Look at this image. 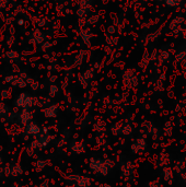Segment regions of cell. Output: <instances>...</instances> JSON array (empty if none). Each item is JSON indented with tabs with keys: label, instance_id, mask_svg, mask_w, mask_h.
Listing matches in <instances>:
<instances>
[{
	"label": "cell",
	"instance_id": "cell-1",
	"mask_svg": "<svg viewBox=\"0 0 186 187\" xmlns=\"http://www.w3.org/2000/svg\"><path fill=\"white\" fill-rule=\"evenodd\" d=\"M70 179L76 181L78 186L80 187H90V179H87V177L79 176V175H72V176H70Z\"/></svg>",
	"mask_w": 186,
	"mask_h": 187
},
{
	"label": "cell",
	"instance_id": "cell-2",
	"mask_svg": "<svg viewBox=\"0 0 186 187\" xmlns=\"http://www.w3.org/2000/svg\"><path fill=\"white\" fill-rule=\"evenodd\" d=\"M102 166H103V162H102L101 160L92 159L91 162H90V168H91V170H93L94 172H99L100 173Z\"/></svg>",
	"mask_w": 186,
	"mask_h": 187
},
{
	"label": "cell",
	"instance_id": "cell-3",
	"mask_svg": "<svg viewBox=\"0 0 186 187\" xmlns=\"http://www.w3.org/2000/svg\"><path fill=\"white\" fill-rule=\"evenodd\" d=\"M0 162H1V158H0Z\"/></svg>",
	"mask_w": 186,
	"mask_h": 187
}]
</instances>
